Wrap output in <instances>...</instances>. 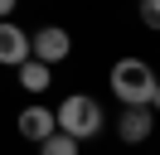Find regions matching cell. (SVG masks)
<instances>
[{"mask_svg":"<svg viewBox=\"0 0 160 155\" xmlns=\"http://www.w3.org/2000/svg\"><path fill=\"white\" fill-rule=\"evenodd\" d=\"M107 87L121 107H155L160 102V82H155V68L146 58H117L107 73Z\"/></svg>","mask_w":160,"mask_h":155,"instance_id":"obj_1","label":"cell"},{"mask_svg":"<svg viewBox=\"0 0 160 155\" xmlns=\"http://www.w3.org/2000/svg\"><path fill=\"white\" fill-rule=\"evenodd\" d=\"M53 126L58 131H68L73 141H92V136L107 126V116H102V102L88 92H68L58 107H53Z\"/></svg>","mask_w":160,"mask_h":155,"instance_id":"obj_2","label":"cell"},{"mask_svg":"<svg viewBox=\"0 0 160 155\" xmlns=\"http://www.w3.org/2000/svg\"><path fill=\"white\" fill-rule=\"evenodd\" d=\"M68 53H73V34H68L63 24H44V29L29 34V58H39V63L58 68Z\"/></svg>","mask_w":160,"mask_h":155,"instance_id":"obj_3","label":"cell"},{"mask_svg":"<svg viewBox=\"0 0 160 155\" xmlns=\"http://www.w3.org/2000/svg\"><path fill=\"white\" fill-rule=\"evenodd\" d=\"M150 131H155V107H121V116H117V136H121V145H141V141H150Z\"/></svg>","mask_w":160,"mask_h":155,"instance_id":"obj_4","label":"cell"},{"mask_svg":"<svg viewBox=\"0 0 160 155\" xmlns=\"http://www.w3.org/2000/svg\"><path fill=\"white\" fill-rule=\"evenodd\" d=\"M24 58H29V29L15 24V15L0 19V68H15Z\"/></svg>","mask_w":160,"mask_h":155,"instance_id":"obj_5","label":"cell"},{"mask_svg":"<svg viewBox=\"0 0 160 155\" xmlns=\"http://www.w3.org/2000/svg\"><path fill=\"white\" fill-rule=\"evenodd\" d=\"M15 131H20L24 141H44V136L53 131V107H44V102H29L20 116H15Z\"/></svg>","mask_w":160,"mask_h":155,"instance_id":"obj_6","label":"cell"},{"mask_svg":"<svg viewBox=\"0 0 160 155\" xmlns=\"http://www.w3.org/2000/svg\"><path fill=\"white\" fill-rule=\"evenodd\" d=\"M15 78H20V87H24L29 97H39V92H49V87H53V68H49V63H39V58L15 63Z\"/></svg>","mask_w":160,"mask_h":155,"instance_id":"obj_7","label":"cell"},{"mask_svg":"<svg viewBox=\"0 0 160 155\" xmlns=\"http://www.w3.org/2000/svg\"><path fill=\"white\" fill-rule=\"evenodd\" d=\"M34 145H39V155H78V141H73L68 131H58V126H53L44 141H34Z\"/></svg>","mask_w":160,"mask_h":155,"instance_id":"obj_8","label":"cell"},{"mask_svg":"<svg viewBox=\"0 0 160 155\" xmlns=\"http://www.w3.org/2000/svg\"><path fill=\"white\" fill-rule=\"evenodd\" d=\"M136 15L146 29H160V0H136Z\"/></svg>","mask_w":160,"mask_h":155,"instance_id":"obj_9","label":"cell"},{"mask_svg":"<svg viewBox=\"0 0 160 155\" xmlns=\"http://www.w3.org/2000/svg\"><path fill=\"white\" fill-rule=\"evenodd\" d=\"M15 5H20V0H0V19H10V15H15Z\"/></svg>","mask_w":160,"mask_h":155,"instance_id":"obj_10","label":"cell"}]
</instances>
